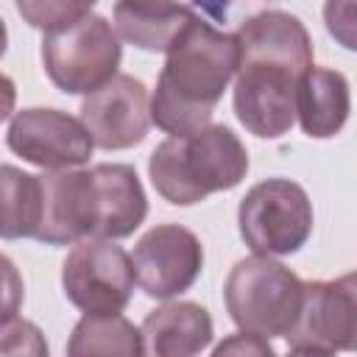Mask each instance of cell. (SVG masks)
<instances>
[{
  "label": "cell",
  "mask_w": 357,
  "mask_h": 357,
  "mask_svg": "<svg viewBox=\"0 0 357 357\" xmlns=\"http://www.w3.org/2000/svg\"><path fill=\"white\" fill-rule=\"evenodd\" d=\"M234 114L259 139H279L296 123V84L312 67L304 22L282 8L259 11L234 31Z\"/></svg>",
  "instance_id": "cell-1"
},
{
  "label": "cell",
  "mask_w": 357,
  "mask_h": 357,
  "mask_svg": "<svg viewBox=\"0 0 357 357\" xmlns=\"http://www.w3.org/2000/svg\"><path fill=\"white\" fill-rule=\"evenodd\" d=\"M165 56L151 95V123L170 137L206 128L237 70L234 33L195 14Z\"/></svg>",
  "instance_id": "cell-2"
},
{
  "label": "cell",
  "mask_w": 357,
  "mask_h": 357,
  "mask_svg": "<svg viewBox=\"0 0 357 357\" xmlns=\"http://www.w3.org/2000/svg\"><path fill=\"white\" fill-rule=\"evenodd\" d=\"M245 173L248 151L223 123H209L184 137H167L148 156L153 190L176 206H192L212 192L234 190Z\"/></svg>",
  "instance_id": "cell-3"
},
{
  "label": "cell",
  "mask_w": 357,
  "mask_h": 357,
  "mask_svg": "<svg viewBox=\"0 0 357 357\" xmlns=\"http://www.w3.org/2000/svg\"><path fill=\"white\" fill-rule=\"evenodd\" d=\"M304 296V282L273 257H245L234 262L223 284L226 312L240 332L257 337H284Z\"/></svg>",
  "instance_id": "cell-4"
},
{
  "label": "cell",
  "mask_w": 357,
  "mask_h": 357,
  "mask_svg": "<svg viewBox=\"0 0 357 357\" xmlns=\"http://www.w3.org/2000/svg\"><path fill=\"white\" fill-rule=\"evenodd\" d=\"M120 59V36L95 11L42 36V67L64 95H92L117 75Z\"/></svg>",
  "instance_id": "cell-5"
},
{
  "label": "cell",
  "mask_w": 357,
  "mask_h": 357,
  "mask_svg": "<svg viewBox=\"0 0 357 357\" xmlns=\"http://www.w3.org/2000/svg\"><path fill=\"white\" fill-rule=\"evenodd\" d=\"M312 223L315 215L307 190L282 176L254 184L237 206L240 237L257 257L301 251L312 234Z\"/></svg>",
  "instance_id": "cell-6"
},
{
  "label": "cell",
  "mask_w": 357,
  "mask_h": 357,
  "mask_svg": "<svg viewBox=\"0 0 357 357\" xmlns=\"http://www.w3.org/2000/svg\"><path fill=\"white\" fill-rule=\"evenodd\" d=\"M134 284L131 257L114 240H78L61 262V290L84 315L123 312Z\"/></svg>",
  "instance_id": "cell-7"
},
{
  "label": "cell",
  "mask_w": 357,
  "mask_h": 357,
  "mask_svg": "<svg viewBox=\"0 0 357 357\" xmlns=\"http://www.w3.org/2000/svg\"><path fill=\"white\" fill-rule=\"evenodd\" d=\"M6 145L25 162L53 170H75L89 162L95 145L84 123L61 109L31 106L11 114Z\"/></svg>",
  "instance_id": "cell-8"
},
{
  "label": "cell",
  "mask_w": 357,
  "mask_h": 357,
  "mask_svg": "<svg viewBox=\"0 0 357 357\" xmlns=\"http://www.w3.org/2000/svg\"><path fill=\"white\" fill-rule=\"evenodd\" d=\"M134 279L145 296L167 301L195 284L204 271V245L187 226L159 223L148 229L131 254Z\"/></svg>",
  "instance_id": "cell-9"
},
{
  "label": "cell",
  "mask_w": 357,
  "mask_h": 357,
  "mask_svg": "<svg viewBox=\"0 0 357 357\" xmlns=\"http://www.w3.org/2000/svg\"><path fill=\"white\" fill-rule=\"evenodd\" d=\"M357 318V279L343 273L337 279L304 282V296L293 326L287 329L290 349L351 351Z\"/></svg>",
  "instance_id": "cell-10"
},
{
  "label": "cell",
  "mask_w": 357,
  "mask_h": 357,
  "mask_svg": "<svg viewBox=\"0 0 357 357\" xmlns=\"http://www.w3.org/2000/svg\"><path fill=\"white\" fill-rule=\"evenodd\" d=\"M78 120L92 137V145L103 151L134 148L148 137L151 128L148 86L134 75L117 73L109 84L84 98Z\"/></svg>",
  "instance_id": "cell-11"
},
{
  "label": "cell",
  "mask_w": 357,
  "mask_h": 357,
  "mask_svg": "<svg viewBox=\"0 0 357 357\" xmlns=\"http://www.w3.org/2000/svg\"><path fill=\"white\" fill-rule=\"evenodd\" d=\"M92 237L123 240L134 234L148 215V195L131 165L100 162L89 167Z\"/></svg>",
  "instance_id": "cell-12"
},
{
  "label": "cell",
  "mask_w": 357,
  "mask_h": 357,
  "mask_svg": "<svg viewBox=\"0 0 357 357\" xmlns=\"http://www.w3.org/2000/svg\"><path fill=\"white\" fill-rule=\"evenodd\" d=\"M42 215L36 237L45 245H75L92 237L89 170H53L39 176Z\"/></svg>",
  "instance_id": "cell-13"
},
{
  "label": "cell",
  "mask_w": 357,
  "mask_h": 357,
  "mask_svg": "<svg viewBox=\"0 0 357 357\" xmlns=\"http://www.w3.org/2000/svg\"><path fill=\"white\" fill-rule=\"evenodd\" d=\"M142 357H198L215 337L212 315L198 301H167L139 326Z\"/></svg>",
  "instance_id": "cell-14"
},
{
  "label": "cell",
  "mask_w": 357,
  "mask_h": 357,
  "mask_svg": "<svg viewBox=\"0 0 357 357\" xmlns=\"http://www.w3.org/2000/svg\"><path fill=\"white\" fill-rule=\"evenodd\" d=\"M351 112L349 78L332 67H310L296 84V120L312 139L335 137Z\"/></svg>",
  "instance_id": "cell-15"
},
{
  "label": "cell",
  "mask_w": 357,
  "mask_h": 357,
  "mask_svg": "<svg viewBox=\"0 0 357 357\" xmlns=\"http://www.w3.org/2000/svg\"><path fill=\"white\" fill-rule=\"evenodd\" d=\"M112 14L114 33L128 45L148 53H167V47L195 17V8L170 3H117Z\"/></svg>",
  "instance_id": "cell-16"
},
{
  "label": "cell",
  "mask_w": 357,
  "mask_h": 357,
  "mask_svg": "<svg viewBox=\"0 0 357 357\" xmlns=\"http://www.w3.org/2000/svg\"><path fill=\"white\" fill-rule=\"evenodd\" d=\"M67 357H142L139 326L126 315H84L67 340Z\"/></svg>",
  "instance_id": "cell-17"
},
{
  "label": "cell",
  "mask_w": 357,
  "mask_h": 357,
  "mask_svg": "<svg viewBox=\"0 0 357 357\" xmlns=\"http://www.w3.org/2000/svg\"><path fill=\"white\" fill-rule=\"evenodd\" d=\"M42 215L39 176L0 162V240L36 237Z\"/></svg>",
  "instance_id": "cell-18"
},
{
  "label": "cell",
  "mask_w": 357,
  "mask_h": 357,
  "mask_svg": "<svg viewBox=\"0 0 357 357\" xmlns=\"http://www.w3.org/2000/svg\"><path fill=\"white\" fill-rule=\"evenodd\" d=\"M17 11L28 20V25L50 33V31H59L70 22H75L78 17L95 11L92 3H70V0H20L17 3Z\"/></svg>",
  "instance_id": "cell-19"
},
{
  "label": "cell",
  "mask_w": 357,
  "mask_h": 357,
  "mask_svg": "<svg viewBox=\"0 0 357 357\" xmlns=\"http://www.w3.org/2000/svg\"><path fill=\"white\" fill-rule=\"evenodd\" d=\"M0 357H50V349L33 321L14 318L0 326Z\"/></svg>",
  "instance_id": "cell-20"
},
{
  "label": "cell",
  "mask_w": 357,
  "mask_h": 357,
  "mask_svg": "<svg viewBox=\"0 0 357 357\" xmlns=\"http://www.w3.org/2000/svg\"><path fill=\"white\" fill-rule=\"evenodd\" d=\"M22 298H25L22 273L6 254H0V326L11 324L20 315Z\"/></svg>",
  "instance_id": "cell-21"
},
{
  "label": "cell",
  "mask_w": 357,
  "mask_h": 357,
  "mask_svg": "<svg viewBox=\"0 0 357 357\" xmlns=\"http://www.w3.org/2000/svg\"><path fill=\"white\" fill-rule=\"evenodd\" d=\"M212 357H276V351L265 337H257V335H248V332H237V335L223 337L215 346Z\"/></svg>",
  "instance_id": "cell-22"
},
{
  "label": "cell",
  "mask_w": 357,
  "mask_h": 357,
  "mask_svg": "<svg viewBox=\"0 0 357 357\" xmlns=\"http://www.w3.org/2000/svg\"><path fill=\"white\" fill-rule=\"evenodd\" d=\"M14 103H17V86L6 73H0V123H6L14 114Z\"/></svg>",
  "instance_id": "cell-23"
},
{
  "label": "cell",
  "mask_w": 357,
  "mask_h": 357,
  "mask_svg": "<svg viewBox=\"0 0 357 357\" xmlns=\"http://www.w3.org/2000/svg\"><path fill=\"white\" fill-rule=\"evenodd\" d=\"M287 357H335L332 351H318V349H290Z\"/></svg>",
  "instance_id": "cell-24"
},
{
  "label": "cell",
  "mask_w": 357,
  "mask_h": 357,
  "mask_svg": "<svg viewBox=\"0 0 357 357\" xmlns=\"http://www.w3.org/2000/svg\"><path fill=\"white\" fill-rule=\"evenodd\" d=\"M6 47H8V31H6V22L0 17V59L6 56Z\"/></svg>",
  "instance_id": "cell-25"
}]
</instances>
